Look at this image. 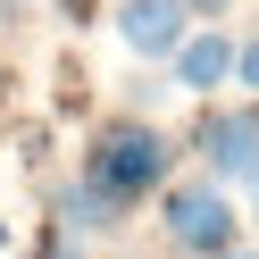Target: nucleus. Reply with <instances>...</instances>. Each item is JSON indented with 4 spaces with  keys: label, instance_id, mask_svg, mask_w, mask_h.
Returning a JSON list of instances; mask_svg holds the SVG:
<instances>
[{
    "label": "nucleus",
    "instance_id": "f257e3e1",
    "mask_svg": "<svg viewBox=\"0 0 259 259\" xmlns=\"http://www.w3.org/2000/svg\"><path fill=\"white\" fill-rule=\"evenodd\" d=\"M167 176H176V142L159 134L151 117H109L101 134H92V151H84V184L109 192L117 209L167 192Z\"/></svg>",
    "mask_w": 259,
    "mask_h": 259
},
{
    "label": "nucleus",
    "instance_id": "f03ea898",
    "mask_svg": "<svg viewBox=\"0 0 259 259\" xmlns=\"http://www.w3.org/2000/svg\"><path fill=\"white\" fill-rule=\"evenodd\" d=\"M159 226H167L176 251H226V242H242V218H234V201H226L218 176L167 184V192H159Z\"/></svg>",
    "mask_w": 259,
    "mask_h": 259
},
{
    "label": "nucleus",
    "instance_id": "7ed1b4c3",
    "mask_svg": "<svg viewBox=\"0 0 259 259\" xmlns=\"http://www.w3.org/2000/svg\"><path fill=\"white\" fill-rule=\"evenodd\" d=\"M201 159H209V176H218V184H242V176H251V159H259V101H242V109H209V117H201Z\"/></svg>",
    "mask_w": 259,
    "mask_h": 259
},
{
    "label": "nucleus",
    "instance_id": "20e7f679",
    "mask_svg": "<svg viewBox=\"0 0 259 259\" xmlns=\"http://www.w3.org/2000/svg\"><path fill=\"white\" fill-rule=\"evenodd\" d=\"M184 17H192L184 0H117V34L134 59H176V42L192 34Z\"/></svg>",
    "mask_w": 259,
    "mask_h": 259
},
{
    "label": "nucleus",
    "instance_id": "39448f33",
    "mask_svg": "<svg viewBox=\"0 0 259 259\" xmlns=\"http://www.w3.org/2000/svg\"><path fill=\"white\" fill-rule=\"evenodd\" d=\"M176 92H192V101H209V92H226L234 84V42L218 34V25H201V34H184L176 42Z\"/></svg>",
    "mask_w": 259,
    "mask_h": 259
},
{
    "label": "nucleus",
    "instance_id": "423d86ee",
    "mask_svg": "<svg viewBox=\"0 0 259 259\" xmlns=\"http://www.w3.org/2000/svg\"><path fill=\"white\" fill-rule=\"evenodd\" d=\"M51 209H59V226H67V234H109V226H125V209L109 201V192H92L84 176H75V184H59Z\"/></svg>",
    "mask_w": 259,
    "mask_h": 259
},
{
    "label": "nucleus",
    "instance_id": "0eeeda50",
    "mask_svg": "<svg viewBox=\"0 0 259 259\" xmlns=\"http://www.w3.org/2000/svg\"><path fill=\"white\" fill-rule=\"evenodd\" d=\"M234 84L259 101V34H251V42H234Z\"/></svg>",
    "mask_w": 259,
    "mask_h": 259
},
{
    "label": "nucleus",
    "instance_id": "6e6552de",
    "mask_svg": "<svg viewBox=\"0 0 259 259\" xmlns=\"http://www.w3.org/2000/svg\"><path fill=\"white\" fill-rule=\"evenodd\" d=\"M59 9H67V25H92V17H101V0H59Z\"/></svg>",
    "mask_w": 259,
    "mask_h": 259
},
{
    "label": "nucleus",
    "instance_id": "1a4fd4ad",
    "mask_svg": "<svg viewBox=\"0 0 259 259\" xmlns=\"http://www.w3.org/2000/svg\"><path fill=\"white\" fill-rule=\"evenodd\" d=\"M176 259H259V251H242V242H226V251H176Z\"/></svg>",
    "mask_w": 259,
    "mask_h": 259
},
{
    "label": "nucleus",
    "instance_id": "9d476101",
    "mask_svg": "<svg viewBox=\"0 0 259 259\" xmlns=\"http://www.w3.org/2000/svg\"><path fill=\"white\" fill-rule=\"evenodd\" d=\"M184 9H192V17H226V0H184Z\"/></svg>",
    "mask_w": 259,
    "mask_h": 259
},
{
    "label": "nucleus",
    "instance_id": "9b49d317",
    "mask_svg": "<svg viewBox=\"0 0 259 259\" xmlns=\"http://www.w3.org/2000/svg\"><path fill=\"white\" fill-rule=\"evenodd\" d=\"M242 192H251V209H259V159H251V176H242Z\"/></svg>",
    "mask_w": 259,
    "mask_h": 259
}]
</instances>
